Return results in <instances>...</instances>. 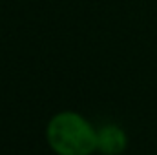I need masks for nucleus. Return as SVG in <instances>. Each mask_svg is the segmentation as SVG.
Returning <instances> with one entry per match:
<instances>
[{"mask_svg": "<svg viewBox=\"0 0 157 155\" xmlns=\"http://www.w3.org/2000/svg\"><path fill=\"white\" fill-rule=\"evenodd\" d=\"M46 142L55 155H93L97 152V128L82 113L62 110L49 117Z\"/></svg>", "mask_w": 157, "mask_h": 155, "instance_id": "nucleus-1", "label": "nucleus"}, {"mask_svg": "<svg viewBox=\"0 0 157 155\" xmlns=\"http://www.w3.org/2000/svg\"><path fill=\"white\" fill-rule=\"evenodd\" d=\"M128 148V133L119 124H102L97 128V153L121 155Z\"/></svg>", "mask_w": 157, "mask_h": 155, "instance_id": "nucleus-2", "label": "nucleus"}]
</instances>
